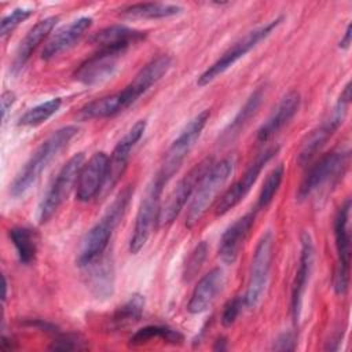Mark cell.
Segmentation results:
<instances>
[{
  "instance_id": "obj_41",
  "label": "cell",
  "mask_w": 352,
  "mask_h": 352,
  "mask_svg": "<svg viewBox=\"0 0 352 352\" xmlns=\"http://www.w3.org/2000/svg\"><path fill=\"white\" fill-rule=\"evenodd\" d=\"M213 349H214V351H226V349H227V340H226L224 337L217 338V341L214 342Z\"/></svg>"
},
{
  "instance_id": "obj_2",
  "label": "cell",
  "mask_w": 352,
  "mask_h": 352,
  "mask_svg": "<svg viewBox=\"0 0 352 352\" xmlns=\"http://www.w3.org/2000/svg\"><path fill=\"white\" fill-rule=\"evenodd\" d=\"M77 132L78 128L76 125H66L50 135L16 173L10 184V194L15 198L26 194L41 176L44 169L70 143Z\"/></svg>"
},
{
  "instance_id": "obj_10",
  "label": "cell",
  "mask_w": 352,
  "mask_h": 352,
  "mask_svg": "<svg viewBox=\"0 0 352 352\" xmlns=\"http://www.w3.org/2000/svg\"><path fill=\"white\" fill-rule=\"evenodd\" d=\"M213 165V158L206 157L198 164H195L175 186V188L168 195L164 205L160 208V214L157 220V227H166L173 223L179 216L188 199H191L199 180L206 173V170Z\"/></svg>"
},
{
  "instance_id": "obj_1",
  "label": "cell",
  "mask_w": 352,
  "mask_h": 352,
  "mask_svg": "<svg viewBox=\"0 0 352 352\" xmlns=\"http://www.w3.org/2000/svg\"><path fill=\"white\" fill-rule=\"evenodd\" d=\"M133 194V187L126 186L124 187L114 201L109 205L104 214L99 219V221L85 234L81 241L78 253H77V265L85 267L102 254H104L110 238L116 230V227L122 220L129 201Z\"/></svg>"
},
{
  "instance_id": "obj_34",
  "label": "cell",
  "mask_w": 352,
  "mask_h": 352,
  "mask_svg": "<svg viewBox=\"0 0 352 352\" xmlns=\"http://www.w3.org/2000/svg\"><path fill=\"white\" fill-rule=\"evenodd\" d=\"M206 256H208V243L205 241H202L192 249V252L190 253V256L184 264L183 279L186 282H190L199 272L202 264L206 260Z\"/></svg>"
},
{
  "instance_id": "obj_28",
  "label": "cell",
  "mask_w": 352,
  "mask_h": 352,
  "mask_svg": "<svg viewBox=\"0 0 352 352\" xmlns=\"http://www.w3.org/2000/svg\"><path fill=\"white\" fill-rule=\"evenodd\" d=\"M263 99H264V89L260 87L250 94V96L246 99L245 104L239 109L236 116L232 118V121L228 124V126L223 131L221 140L228 142V140L234 139L239 133V131L249 122V120L256 114Z\"/></svg>"
},
{
  "instance_id": "obj_40",
  "label": "cell",
  "mask_w": 352,
  "mask_h": 352,
  "mask_svg": "<svg viewBox=\"0 0 352 352\" xmlns=\"http://www.w3.org/2000/svg\"><path fill=\"white\" fill-rule=\"evenodd\" d=\"M351 43H352V33H351V23H348L346 29H345V33H344V37L340 41V48L348 50Z\"/></svg>"
},
{
  "instance_id": "obj_32",
  "label": "cell",
  "mask_w": 352,
  "mask_h": 352,
  "mask_svg": "<svg viewBox=\"0 0 352 352\" xmlns=\"http://www.w3.org/2000/svg\"><path fill=\"white\" fill-rule=\"evenodd\" d=\"M62 106L60 98L48 99L32 109H29L18 121V125L22 126H37L45 122L50 117H52Z\"/></svg>"
},
{
  "instance_id": "obj_35",
  "label": "cell",
  "mask_w": 352,
  "mask_h": 352,
  "mask_svg": "<svg viewBox=\"0 0 352 352\" xmlns=\"http://www.w3.org/2000/svg\"><path fill=\"white\" fill-rule=\"evenodd\" d=\"M32 14H33V10L30 8H25V7L14 8L8 15H6L1 19V28H0L1 38H6L7 36H10L21 25V22L26 21Z\"/></svg>"
},
{
  "instance_id": "obj_3",
  "label": "cell",
  "mask_w": 352,
  "mask_h": 352,
  "mask_svg": "<svg viewBox=\"0 0 352 352\" xmlns=\"http://www.w3.org/2000/svg\"><path fill=\"white\" fill-rule=\"evenodd\" d=\"M232 168L234 161L231 158H224L220 162L213 164L206 170L191 197V202L186 214L187 228H192L204 217L232 173Z\"/></svg>"
},
{
  "instance_id": "obj_18",
  "label": "cell",
  "mask_w": 352,
  "mask_h": 352,
  "mask_svg": "<svg viewBox=\"0 0 352 352\" xmlns=\"http://www.w3.org/2000/svg\"><path fill=\"white\" fill-rule=\"evenodd\" d=\"M109 157L106 153H95L87 162H84L77 184H76V198L80 202H88L98 194H100L106 179Z\"/></svg>"
},
{
  "instance_id": "obj_29",
  "label": "cell",
  "mask_w": 352,
  "mask_h": 352,
  "mask_svg": "<svg viewBox=\"0 0 352 352\" xmlns=\"http://www.w3.org/2000/svg\"><path fill=\"white\" fill-rule=\"evenodd\" d=\"M144 309V297L142 294H133L122 305H120L113 316L110 318V327L111 329H124L129 324L136 323Z\"/></svg>"
},
{
  "instance_id": "obj_20",
  "label": "cell",
  "mask_w": 352,
  "mask_h": 352,
  "mask_svg": "<svg viewBox=\"0 0 352 352\" xmlns=\"http://www.w3.org/2000/svg\"><path fill=\"white\" fill-rule=\"evenodd\" d=\"M91 16H80L72 21L69 25L60 28L56 33L51 36V38L44 45L41 58L44 60H51L62 52L70 50L84 36V33L91 28Z\"/></svg>"
},
{
  "instance_id": "obj_25",
  "label": "cell",
  "mask_w": 352,
  "mask_h": 352,
  "mask_svg": "<svg viewBox=\"0 0 352 352\" xmlns=\"http://www.w3.org/2000/svg\"><path fill=\"white\" fill-rule=\"evenodd\" d=\"M82 268L87 270V286L95 297L106 298L111 296L114 290V265L111 257L102 254Z\"/></svg>"
},
{
  "instance_id": "obj_14",
  "label": "cell",
  "mask_w": 352,
  "mask_h": 352,
  "mask_svg": "<svg viewBox=\"0 0 352 352\" xmlns=\"http://www.w3.org/2000/svg\"><path fill=\"white\" fill-rule=\"evenodd\" d=\"M144 131H146V121L144 120L136 121L132 125V128L122 136V139L113 148V151L109 157V161H107L106 179H104V184L100 191L102 195H104L110 190H113L117 186V183L121 180L122 175L126 170V166H128V162L131 158V153H132L135 144L143 136Z\"/></svg>"
},
{
  "instance_id": "obj_9",
  "label": "cell",
  "mask_w": 352,
  "mask_h": 352,
  "mask_svg": "<svg viewBox=\"0 0 352 352\" xmlns=\"http://www.w3.org/2000/svg\"><path fill=\"white\" fill-rule=\"evenodd\" d=\"M349 103H351V84L346 82L329 118H326L320 125L312 129L304 139L297 155V162L301 166H305L307 164H309L311 160L316 155V153L326 144L330 136L340 128V125L342 124L346 116V109Z\"/></svg>"
},
{
  "instance_id": "obj_13",
  "label": "cell",
  "mask_w": 352,
  "mask_h": 352,
  "mask_svg": "<svg viewBox=\"0 0 352 352\" xmlns=\"http://www.w3.org/2000/svg\"><path fill=\"white\" fill-rule=\"evenodd\" d=\"M172 59L166 54L158 55L146 63L122 91L116 92L121 111L133 104L147 89L157 84L168 73Z\"/></svg>"
},
{
  "instance_id": "obj_37",
  "label": "cell",
  "mask_w": 352,
  "mask_h": 352,
  "mask_svg": "<svg viewBox=\"0 0 352 352\" xmlns=\"http://www.w3.org/2000/svg\"><path fill=\"white\" fill-rule=\"evenodd\" d=\"M246 308L245 307V301H243V296H236L231 300H228L223 308L221 316H220V322L224 327H231L235 320L238 319L239 314L242 312V309Z\"/></svg>"
},
{
  "instance_id": "obj_5",
  "label": "cell",
  "mask_w": 352,
  "mask_h": 352,
  "mask_svg": "<svg viewBox=\"0 0 352 352\" xmlns=\"http://www.w3.org/2000/svg\"><path fill=\"white\" fill-rule=\"evenodd\" d=\"M210 110L205 109L197 116H194L180 131L177 138L170 143L169 148L166 150L161 166L157 172V176L166 184L175 173L179 170L184 160L187 158L188 153L199 139L206 122L209 121Z\"/></svg>"
},
{
  "instance_id": "obj_38",
  "label": "cell",
  "mask_w": 352,
  "mask_h": 352,
  "mask_svg": "<svg viewBox=\"0 0 352 352\" xmlns=\"http://www.w3.org/2000/svg\"><path fill=\"white\" fill-rule=\"evenodd\" d=\"M275 351H294L296 349V336L292 331L282 333L272 345Z\"/></svg>"
},
{
  "instance_id": "obj_33",
  "label": "cell",
  "mask_w": 352,
  "mask_h": 352,
  "mask_svg": "<svg viewBox=\"0 0 352 352\" xmlns=\"http://www.w3.org/2000/svg\"><path fill=\"white\" fill-rule=\"evenodd\" d=\"M285 176V166L282 164L276 165L265 177L263 187L260 190L258 198H257V205H256V210L260 209H265L274 199L275 194L278 192L280 183L283 180Z\"/></svg>"
},
{
  "instance_id": "obj_42",
  "label": "cell",
  "mask_w": 352,
  "mask_h": 352,
  "mask_svg": "<svg viewBox=\"0 0 352 352\" xmlns=\"http://www.w3.org/2000/svg\"><path fill=\"white\" fill-rule=\"evenodd\" d=\"M8 297V282L6 275H3V301H6Z\"/></svg>"
},
{
  "instance_id": "obj_36",
  "label": "cell",
  "mask_w": 352,
  "mask_h": 352,
  "mask_svg": "<svg viewBox=\"0 0 352 352\" xmlns=\"http://www.w3.org/2000/svg\"><path fill=\"white\" fill-rule=\"evenodd\" d=\"M85 342L80 336L76 334H63V333H56L52 344L50 345V349L54 351H78V349H85Z\"/></svg>"
},
{
  "instance_id": "obj_4",
  "label": "cell",
  "mask_w": 352,
  "mask_h": 352,
  "mask_svg": "<svg viewBox=\"0 0 352 352\" xmlns=\"http://www.w3.org/2000/svg\"><path fill=\"white\" fill-rule=\"evenodd\" d=\"M283 22V16H278L250 32H248L243 37H241L238 41H235L227 51L220 55V58L212 63L197 80V84L199 87H205L214 81L217 77H220L224 72H227L236 60L243 58L249 51H252L258 43L265 40L280 23Z\"/></svg>"
},
{
  "instance_id": "obj_12",
  "label": "cell",
  "mask_w": 352,
  "mask_h": 352,
  "mask_svg": "<svg viewBox=\"0 0 352 352\" xmlns=\"http://www.w3.org/2000/svg\"><path fill=\"white\" fill-rule=\"evenodd\" d=\"M349 154V150H333L311 165L297 190V199L309 198L322 186L342 175L348 165Z\"/></svg>"
},
{
  "instance_id": "obj_16",
  "label": "cell",
  "mask_w": 352,
  "mask_h": 352,
  "mask_svg": "<svg viewBox=\"0 0 352 352\" xmlns=\"http://www.w3.org/2000/svg\"><path fill=\"white\" fill-rule=\"evenodd\" d=\"M122 54L124 52L120 51L99 50L96 54L80 63L73 74L74 80L89 87L111 78L118 67V60Z\"/></svg>"
},
{
  "instance_id": "obj_7",
  "label": "cell",
  "mask_w": 352,
  "mask_h": 352,
  "mask_svg": "<svg viewBox=\"0 0 352 352\" xmlns=\"http://www.w3.org/2000/svg\"><path fill=\"white\" fill-rule=\"evenodd\" d=\"M164 186L165 183L155 175V177L147 186L146 192L140 201V205L135 217L133 232L129 241V252L133 254L139 253L143 249L154 227H157Z\"/></svg>"
},
{
  "instance_id": "obj_21",
  "label": "cell",
  "mask_w": 352,
  "mask_h": 352,
  "mask_svg": "<svg viewBox=\"0 0 352 352\" xmlns=\"http://www.w3.org/2000/svg\"><path fill=\"white\" fill-rule=\"evenodd\" d=\"M301 103L300 94L297 91H289L280 102L276 104L270 117L257 131V142H268L276 132H279L298 111Z\"/></svg>"
},
{
  "instance_id": "obj_6",
  "label": "cell",
  "mask_w": 352,
  "mask_h": 352,
  "mask_svg": "<svg viewBox=\"0 0 352 352\" xmlns=\"http://www.w3.org/2000/svg\"><path fill=\"white\" fill-rule=\"evenodd\" d=\"M84 158L82 153H77L60 168L38 204L37 219L40 224L51 220L59 206L69 197L74 184H77L80 170L84 165Z\"/></svg>"
},
{
  "instance_id": "obj_31",
  "label": "cell",
  "mask_w": 352,
  "mask_h": 352,
  "mask_svg": "<svg viewBox=\"0 0 352 352\" xmlns=\"http://www.w3.org/2000/svg\"><path fill=\"white\" fill-rule=\"evenodd\" d=\"M121 107L116 98V94L98 98L85 106H82L78 111V117L81 120H100L118 114Z\"/></svg>"
},
{
  "instance_id": "obj_27",
  "label": "cell",
  "mask_w": 352,
  "mask_h": 352,
  "mask_svg": "<svg viewBox=\"0 0 352 352\" xmlns=\"http://www.w3.org/2000/svg\"><path fill=\"white\" fill-rule=\"evenodd\" d=\"M8 238L12 242L18 258L22 264L29 265L36 260L38 238L34 230L29 227L16 226L8 230Z\"/></svg>"
},
{
  "instance_id": "obj_17",
  "label": "cell",
  "mask_w": 352,
  "mask_h": 352,
  "mask_svg": "<svg viewBox=\"0 0 352 352\" xmlns=\"http://www.w3.org/2000/svg\"><path fill=\"white\" fill-rule=\"evenodd\" d=\"M315 258V249L312 243V238L308 232L301 234V250H300V260L298 268L292 285V296H290V311L293 316V322L298 323L301 315V305L302 297L312 272Z\"/></svg>"
},
{
  "instance_id": "obj_23",
  "label": "cell",
  "mask_w": 352,
  "mask_h": 352,
  "mask_svg": "<svg viewBox=\"0 0 352 352\" xmlns=\"http://www.w3.org/2000/svg\"><path fill=\"white\" fill-rule=\"evenodd\" d=\"M144 32L128 28L125 25H111L91 37V43L99 50H111L125 52L128 47L144 38Z\"/></svg>"
},
{
  "instance_id": "obj_11",
  "label": "cell",
  "mask_w": 352,
  "mask_h": 352,
  "mask_svg": "<svg viewBox=\"0 0 352 352\" xmlns=\"http://www.w3.org/2000/svg\"><path fill=\"white\" fill-rule=\"evenodd\" d=\"M351 199L340 206L334 219V238L337 249V265L333 275V289L336 294L344 296L349 287V264H351V232H349Z\"/></svg>"
},
{
  "instance_id": "obj_15",
  "label": "cell",
  "mask_w": 352,
  "mask_h": 352,
  "mask_svg": "<svg viewBox=\"0 0 352 352\" xmlns=\"http://www.w3.org/2000/svg\"><path fill=\"white\" fill-rule=\"evenodd\" d=\"M278 150H279V147H270V148L264 150L249 165V168L245 170V173L217 201L216 210H214L217 216H221V214L227 213L228 210H231L232 208H235L248 195V192L256 183L260 172L267 165V162L278 153Z\"/></svg>"
},
{
  "instance_id": "obj_24",
  "label": "cell",
  "mask_w": 352,
  "mask_h": 352,
  "mask_svg": "<svg viewBox=\"0 0 352 352\" xmlns=\"http://www.w3.org/2000/svg\"><path fill=\"white\" fill-rule=\"evenodd\" d=\"M58 21H59V18L52 15V16H47V18L38 21L33 28H30V30L21 40V43L15 51V56H14L12 66H11L14 73L22 70V67L30 59V56L36 51V48L52 32V29L55 28Z\"/></svg>"
},
{
  "instance_id": "obj_22",
  "label": "cell",
  "mask_w": 352,
  "mask_h": 352,
  "mask_svg": "<svg viewBox=\"0 0 352 352\" xmlns=\"http://www.w3.org/2000/svg\"><path fill=\"white\" fill-rule=\"evenodd\" d=\"M224 286V272L220 268H213L205 274L195 285L191 297L187 302V311L192 315L205 312L212 302L216 300L217 294Z\"/></svg>"
},
{
  "instance_id": "obj_39",
  "label": "cell",
  "mask_w": 352,
  "mask_h": 352,
  "mask_svg": "<svg viewBox=\"0 0 352 352\" xmlns=\"http://www.w3.org/2000/svg\"><path fill=\"white\" fill-rule=\"evenodd\" d=\"M0 102H1V118L4 120L6 116H7V111L11 109V106H12L14 102H15V95H14V92H11V91H4V92L1 94Z\"/></svg>"
},
{
  "instance_id": "obj_8",
  "label": "cell",
  "mask_w": 352,
  "mask_h": 352,
  "mask_svg": "<svg viewBox=\"0 0 352 352\" xmlns=\"http://www.w3.org/2000/svg\"><path fill=\"white\" fill-rule=\"evenodd\" d=\"M274 256V235L271 231H267L258 239L250 264V272L248 279L246 292L243 296L245 307L253 309L258 305L265 292L270 270Z\"/></svg>"
},
{
  "instance_id": "obj_19",
  "label": "cell",
  "mask_w": 352,
  "mask_h": 352,
  "mask_svg": "<svg viewBox=\"0 0 352 352\" xmlns=\"http://www.w3.org/2000/svg\"><path fill=\"white\" fill-rule=\"evenodd\" d=\"M256 219V210H252L238 220H235L221 235L220 243H219V257L224 264H232L238 256L239 252L254 224Z\"/></svg>"
},
{
  "instance_id": "obj_30",
  "label": "cell",
  "mask_w": 352,
  "mask_h": 352,
  "mask_svg": "<svg viewBox=\"0 0 352 352\" xmlns=\"http://www.w3.org/2000/svg\"><path fill=\"white\" fill-rule=\"evenodd\" d=\"M154 338H160L164 342L172 344V345H180L184 341V337L180 331L168 327V326H158V324H153V326H146L140 330H138L131 338H129V345L132 346H138V345H143Z\"/></svg>"
},
{
  "instance_id": "obj_26",
  "label": "cell",
  "mask_w": 352,
  "mask_h": 352,
  "mask_svg": "<svg viewBox=\"0 0 352 352\" xmlns=\"http://www.w3.org/2000/svg\"><path fill=\"white\" fill-rule=\"evenodd\" d=\"M183 11L179 4L170 3H136L121 10L120 15L129 19H160L177 15Z\"/></svg>"
}]
</instances>
